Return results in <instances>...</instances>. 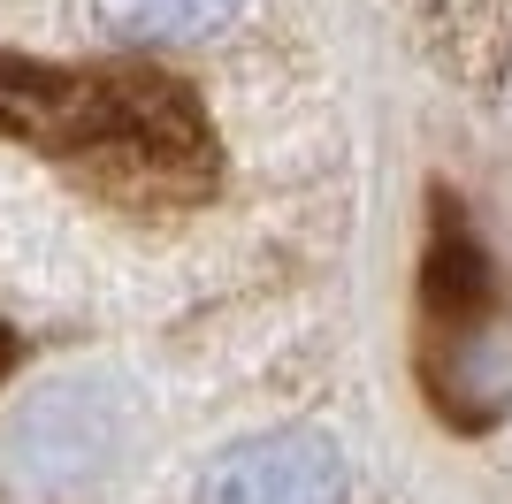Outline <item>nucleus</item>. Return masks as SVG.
I'll return each mask as SVG.
<instances>
[{
    "label": "nucleus",
    "mask_w": 512,
    "mask_h": 504,
    "mask_svg": "<svg viewBox=\"0 0 512 504\" xmlns=\"http://www.w3.org/2000/svg\"><path fill=\"white\" fill-rule=\"evenodd\" d=\"M352 474L344 451L314 428H268V436L230 443L222 459L199 474L192 504H344Z\"/></svg>",
    "instance_id": "nucleus-1"
},
{
    "label": "nucleus",
    "mask_w": 512,
    "mask_h": 504,
    "mask_svg": "<svg viewBox=\"0 0 512 504\" xmlns=\"http://www.w3.org/2000/svg\"><path fill=\"white\" fill-rule=\"evenodd\" d=\"M245 0H92V16H100L107 39L123 46H192V39H214L222 23L237 16Z\"/></svg>",
    "instance_id": "nucleus-2"
}]
</instances>
